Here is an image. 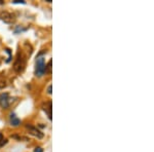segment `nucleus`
<instances>
[{"mask_svg":"<svg viewBox=\"0 0 154 152\" xmlns=\"http://www.w3.org/2000/svg\"><path fill=\"white\" fill-rule=\"evenodd\" d=\"M26 64H27V56L24 53L23 51H19L15 64H13V70L17 73H22L26 68Z\"/></svg>","mask_w":154,"mask_h":152,"instance_id":"1","label":"nucleus"},{"mask_svg":"<svg viewBox=\"0 0 154 152\" xmlns=\"http://www.w3.org/2000/svg\"><path fill=\"white\" fill-rule=\"evenodd\" d=\"M44 73H45V61L43 57H39L36 61L35 74H36V76H42Z\"/></svg>","mask_w":154,"mask_h":152,"instance_id":"2","label":"nucleus"},{"mask_svg":"<svg viewBox=\"0 0 154 152\" xmlns=\"http://www.w3.org/2000/svg\"><path fill=\"white\" fill-rule=\"evenodd\" d=\"M0 20L3 21L4 23L11 24L16 21V16L13 13H10L7 11H1L0 12Z\"/></svg>","mask_w":154,"mask_h":152,"instance_id":"3","label":"nucleus"},{"mask_svg":"<svg viewBox=\"0 0 154 152\" xmlns=\"http://www.w3.org/2000/svg\"><path fill=\"white\" fill-rule=\"evenodd\" d=\"M26 129L28 130V133H29L30 135L36 137L37 139H42V138H43V133L41 132V130H39L37 127H33V126L27 124V126H26Z\"/></svg>","mask_w":154,"mask_h":152,"instance_id":"4","label":"nucleus"},{"mask_svg":"<svg viewBox=\"0 0 154 152\" xmlns=\"http://www.w3.org/2000/svg\"><path fill=\"white\" fill-rule=\"evenodd\" d=\"M0 106L6 109L9 106V96L7 93H3L0 95Z\"/></svg>","mask_w":154,"mask_h":152,"instance_id":"5","label":"nucleus"},{"mask_svg":"<svg viewBox=\"0 0 154 152\" xmlns=\"http://www.w3.org/2000/svg\"><path fill=\"white\" fill-rule=\"evenodd\" d=\"M42 109L45 111V113L47 114L48 118H50L51 120V109H52V103L51 101H48L46 103H44V104L42 105Z\"/></svg>","mask_w":154,"mask_h":152,"instance_id":"6","label":"nucleus"},{"mask_svg":"<svg viewBox=\"0 0 154 152\" xmlns=\"http://www.w3.org/2000/svg\"><path fill=\"white\" fill-rule=\"evenodd\" d=\"M10 123H11V126H13V127H18L19 124L21 123V120L16 116V114L11 113L10 114Z\"/></svg>","mask_w":154,"mask_h":152,"instance_id":"7","label":"nucleus"},{"mask_svg":"<svg viewBox=\"0 0 154 152\" xmlns=\"http://www.w3.org/2000/svg\"><path fill=\"white\" fill-rule=\"evenodd\" d=\"M51 63H52V61L50 60L47 65H45V73H48V74L51 73Z\"/></svg>","mask_w":154,"mask_h":152,"instance_id":"8","label":"nucleus"},{"mask_svg":"<svg viewBox=\"0 0 154 152\" xmlns=\"http://www.w3.org/2000/svg\"><path fill=\"white\" fill-rule=\"evenodd\" d=\"M0 83H2V84H1L2 87L6 86V81H5V79H1V78H0Z\"/></svg>","mask_w":154,"mask_h":152,"instance_id":"9","label":"nucleus"},{"mask_svg":"<svg viewBox=\"0 0 154 152\" xmlns=\"http://www.w3.org/2000/svg\"><path fill=\"white\" fill-rule=\"evenodd\" d=\"M34 152H43V149H42V148H40V147H37L36 149L34 150Z\"/></svg>","mask_w":154,"mask_h":152,"instance_id":"10","label":"nucleus"},{"mask_svg":"<svg viewBox=\"0 0 154 152\" xmlns=\"http://www.w3.org/2000/svg\"><path fill=\"white\" fill-rule=\"evenodd\" d=\"M51 89H52V86H51V85H50V86L47 87V93L50 94V95H51V94L52 93V92H51Z\"/></svg>","mask_w":154,"mask_h":152,"instance_id":"11","label":"nucleus"},{"mask_svg":"<svg viewBox=\"0 0 154 152\" xmlns=\"http://www.w3.org/2000/svg\"><path fill=\"white\" fill-rule=\"evenodd\" d=\"M6 142H7V141H6L5 139H4V140H0V146H2V145L6 144Z\"/></svg>","mask_w":154,"mask_h":152,"instance_id":"12","label":"nucleus"},{"mask_svg":"<svg viewBox=\"0 0 154 152\" xmlns=\"http://www.w3.org/2000/svg\"><path fill=\"white\" fill-rule=\"evenodd\" d=\"M13 3H25V1H23V0H16V1H13Z\"/></svg>","mask_w":154,"mask_h":152,"instance_id":"13","label":"nucleus"}]
</instances>
